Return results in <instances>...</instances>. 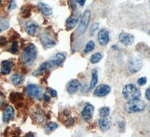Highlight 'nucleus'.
Returning <instances> with one entry per match:
<instances>
[{
    "instance_id": "29",
    "label": "nucleus",
    "mask_w": 150,
    "mask_h": 137,
    "mask_svg": "<svg viewBox=\"0 0 150 137\" xmlns=\"http://www.w3.org/2000/svg\"><path fill=\"white\" fill-rule=\"evenodd\" d=\"M18 51V43H17V41H14L12 42L11 47L9 49V52L13 54H16Z\"/></svg>"
},
{
    "instance_id": "15",
    "label": "nucleus",
    "mask_w": 150,
    "mask_h": 137,
    "mask_svg": "<svg viewBox=\"0 0 150 137\" xmlns=\"http://www.w3.org/2000/svg\"><path fill=\"white\" fill-rule=\"evenodd\" d=\"M9 99H10L12 103H15L18 107H21L23 106V103L21 102V100H23V97L22 94L11 93L10 96H9Z\"/></svg>"
},
{
    "instance_id": "23",
    "label": "nucleus",
    "mask_w": 150,
    "mask_h": 137,
    "mask_svg": "<svg viewBox=\"0 0 150 137\" xmlns=\"http://www.w3.org/2000/svg\"><path fill=\"white\" fill-rule=\"evenodd\" d=\"M23 80V76L21 74H14L12 75L11 77V80L12 83L15 85H20L21 84H22Z\"/></svg>"
},
{
    "instance_id": "18",
    "label": "nucleus",
    "mask_w": 150,
    "mask_h": 137,
    "mask_svg": "<svg viewBox=\"0 0 150 137\" xmlns=\"http://www.w3.org/2000/svg\"><path fill=\"white\" fill-rule=\"evenodd\" d=\"M38 26V25L36 23L33 22V21H30V22L27 23L26 25V32L32 36L35 35L36 33V30H37Z\"/></svg>"
},
{
    "instance_id": "2",
    "label": "nucleus",
    "mask_w": 150,
    "mask_h": 137,
    "mask_svg": "<svg viewBox=\"0 0 150 137\" xmlns=\"http://www.w3.org/2000/svg\"><path fill=\"white\" fill-rule=\"evenodd\" d=\"M146 103L144 101L137 98L134 100H128V103L125 104V109L128 113H136L140 112L145 109Z\"/></svg>"
},
{
    "instance_id": "12",
    "label": "nucleus",
    "mask_w": 150,
    "mask_h": 137,
    "mask_svg": "<svg viewBox=\"0 0 150 137\" xmlns=\"http://www.w3.org/2000/svg\"><path fill=\"white\" fill-rule=\"evenodd\" d=\"M14 116V109L11 106H7L5 107L2 115V121L3 122L7 123L9 121L11 120Z\"/></svg>"
},
{
    "instance_id": "38",
    "label": "nucleus",
    "mask_w": 150,
    "mask_h": 137,
    "mask_svg": "<svg viewBox=\"0 0 150 137\" xmlns=\"http://www.w3.org/2000/svg\"><path fill=\"white\" fill-rule=\"evenodd\" d=\"M86 0H76V2L80 4V5H81V6H83L84 4L86 3Z\"/></svg>"
},
{
    "instance_id": "43",
    "label": "nucleus",
    "mask_w": 150,
    "mask_h": 137,
    "mask_svg": "<svg viewBox=\"0 0 150 137\" xmlns=\"http://www.w3.org/2000/svg\"><path fill=\"white\" fill-rule=\"evenodd\" d=\"M149 35H150V31H149Z\"/></svg>"
},
{
    "instance_id": "14",
    "label": "nucleus",
    "mask_w": 150,
    "mask_h": 137,
    "mask_svg": "<svg viewBox=\"0 0 150 137\" xmlns=\"http://www.w3.org/2000/svg\"><path fill=\"white\" fill-rule=\"evenodd\" d=\"M98 124L101 130H104V131L110 129L111 126H112V122L108 117H101V119H99Z\"/></svg>"
},
{
    "instance_id": "40",
    "label": "nucleus",
    "mask_w": 150,
    "mask_h": 137,
    "mask_svg": "<svg viewBox=\"0 0 150 137\" xmlns=\"http://www.w3.org/2000/svg\"><path fill=\"white\" fill-rule=\"evenodd\" d=\"M119 126H120V128H121L122 127H125V123H124V121H122V122H120V123H119Z\"/></svg>"
},
{
    "instance_id": "45",
    "label": "nucleus",
    "mask_w": 150,
    "mask_h": 137,
    "mask_svg": "<svg viewBox=\"0 0 150 137\" xmlns=\"http://www.w3.org/2000/svg\"><path fill=\"white\" fill-rule=\"evenodd\" d=\"M1 1H2V0H0V4H1Z\"/></svg>"
},
{
    "instance_id": "7",
    "label": "nucleus",
    "mask_w": 150,
    "mask_h": 137,
    "mask_svg": "<svg viewBox=\"0 0 150 137\" xmlns=\"http://www.w3.org/2000/svg\"><path fill=\"white\" fill-rule=\"evenodd\" d=\"M94 111H95L94 106H92L90 103L86 104L81 112V117H82L83 120L85 121H89L93 116Z\"/></svg>"
},
{
    "instance_id": "32",
    "label": "nucleus",
    "mask_w": 150,
    "mask_h": 137,
    "mask_svg": "<svg viewBox=\"0 0 150 137\" xmlns=\"http://www.w3.org/2000/svg\"><path fill=\"white\" fill-rule=\"evenodd\" d=\"M146 82H147L146 77L143 76V77H140V79H138V80H137V84H138L139 85H140V86H143V85H146Z\"/></svg>"
},
{
    "instance_id": "13",
    "label": "nucleus",
    "mask_w": 150,
    "mask_h": 137,
    "mask_svg": "<svg viewBox=\"0 0 150 137\" xmlns=\"http://www.w3.org/2000/svg\"><path fill=\"white\" fill-rule=\"evenodd\" d=\"M80 86V82L77 80H71L67 85V91L71 95H74L78 91Z\"/></svg>"
},
{
    "instance_id": "16",
    "label": "nucleus",
    "mask_w": 150,
    "mask_h": 137,
    "mask_svg": "<svg viewBox=\"0 0 150 137\" xmlns=\"http://www.w3.org/2000/svg\"><path fill=\"white\" fill-rule=\"evenodd\" d=\"M41 41L43 45L47 48L53 47L56 45V42L53 40H52L49 36L47 35L46 34H43L41 36Z\"/></svg>"
},
{
    "instance_id": "44",
    "label": "nucleus",
    "mask_w": 150,
    "mask_h": 137,
    "mask_svg": "<svg viewBox=\"0 0 150 137\" xmlns=\"http://www.w3.org/2000/svg\"><path fill=\"white\" fill-rule=\"evenodd\" d=\"M149 8H150V1H149Z\"/></svg>"
},
{
    "instance_id": "36",
    "label": "nucleus",
    "mask_w": 150,
    "mask_h": 137,
    "mask_svg": "<svg viewBox=\"0 0 150 137\" xmlns=\"http://www.w3.org/2000/svg\"><path fill=\"white\" fill-rule=\"evenodd\" d=\"M6 44H7V40H6V38H5V37H1L0 38V45L5 46Z\"/></svg>"
},
{
    "instance_id": "28",
    "label": "nucleus",
    "mask_w": 150,
    "mask_h": 137,
    "mask_svg": "<svg viewBox=\"0 0 150 137\" xmlns=\"http://www.w3.org/2000/svg\"><path fill=\"white\" fill-rule=\"evenodd\" d=\"M99 114L101 117H108L110 115V109L107 107H101L99 109Z\"/></svg>"
},
{
    "instance_id": "21",
    "label": "nucleus",
    "mask_w": 150,
    "mask_h": 137,
    "mask_svg": "<svg viewBox=\"0 0 150 137\" xmlns=\"http://www.w3.org/2000/svg\"><path fill=\"white\" fill-rule=\"evenodd\" d=\"M63 117L65 118V121H63V123L67 127H71L74 124V120L68 111H63Z\"/></svg>"
},
{
    "instance_id": "39",
    "label": "nucleus",
    "mask_w": 150,
    "mask_h": 137,
    "mask_svg": "<svg viewBox=\"0 0 150 137\" xmlns=\"http://www.w3.org/2000/svg\"><path fill=\"white\" fill-rule=\"evenodd\" d=\"M43 97H44L45 101L47 102H49L50 100V97L47 95V94H45V95H43Z\"/></svg>"
},
{
    "instance_id": "1",
    "label": "nucleus",
    "mask_w": 150,
    "mask_h": 137,
    "mask_svg": "<svg viewBox=\"0 0 150 137\" xmlns=\"http://www.w3.org/2000/svg\"><path fill=\"white\" fill-rule=\"evenodd\" d=\"M37 57V49L33 44L27 45L24 48L21 54V59L23 64H30L33 63Z\"/></svg>"
},
{
    "instance_id": "41",
    "label": "nucleus",
    "mask_w": 150,
    "mask_h": 137,
    "mask_svg": "<svg viewBox=\"0 0 150 137\" xmlns=\"http://www.w3.org/2000/svg\"><path fill=\"white\" fill-rule=\"evenodd\" d=\"M26 136H32V137H33V136H35V134L31 133H29L26 134Z\"/></svg>"
},
{
    "instance_id": "24",
    "label": "nucleus",
    "mask_w": 150,
    "mask_h": 137,
    "mask_svg": "<svg viewBox=\"0 0 150 137\" xmlns=\"http://www.w3.org/2000/svg\"><path fill=\"white\" fill-rule=\"evenodd\" d=\"M98 81V75L97 70L94 69L92 72V80L90 82V89H92L96 86Z\"/></svg>"
},
{
    "instance_id": "31",
    "label": "nucleus",
    "mask_w": 150,
    "mask_h": 137,
    "mask_svg": "<svg viewBox=\"0 0 150 137\" xmlns=\"http://www.w3.org/2000/svg\"><path fill=\"white\" fill-rule=\"evenodd\" d=\"M99 28V23H94L93 25H92V27H91L90 29V34L91 35H93L96 31Z\"/></svg>"
},
{
    "instance_id": "27",
    "label": "nucleus",
    "mask_w": 150,
    "mask_h": 137,
    "mask_svg": "<svg viewBox=\"0 0 150 137\" xmlns=\"http://www.w3.org/2000/svg\"><path fill=\"white\" fill-rule=\"evenodd\" d=\"M95 46L96 45H95V43H94V41H89V42L87 43L86 45L84 52H85L86 53H89V52H91V51H92L94 49H95Z\"/></svg>"
},
{
    "instance_id": "6",
    "label": "nucleus",
    "mask_w": 150,
    "mask_h": 137,
    "mask_svg": "<svg viewBox=\"0 0 150 137\" xmlns=\"http://www.w3.org/2000/svg\"><path fill=\"white\" fill-rule=\"evenodd\" d=\"M142 66H143V62L138 58H131L128 61V69L131 73L138 72L142 68Z\"/></svg>"
},
{
    "instance_id": "25",
    "label": "nucleus",
    "mask_w": 150,
    "mask_h": 137,
    "mask_svg": "<svg viewBox=\"0 0 150 137\" xmlns=\"http://www.w3.org/2000/svg\"><path fill=\"white\" fill-rule=\"evenodd\" d=\"M103 59V54L101 53H94L90 58V61L92 64H97L99 61H101Z\"/></svg>"
},
{
    "instance_id": "30",
    "label": "nucleus",
    "mask_w": 150,
    "mask_h": 137,
    "mask_svg": "<svg viewBox=\"0 0 150 137\" xmlns=\"http://www.w3.org/2000/svg\"><path fill=\"white\" fill-rule=\"evenodd\" d=\"M34 118L38 121V122L43 121V120H44V115H43L41 111H39V110L36 111V112H35Z\"/></svg>"
},
{
    "instance_id": "22",
    "label": "nucleus",
    "mask_w": 150,
    "mask_h": 137,
    "mask_svg": "<svg viewBox=\"0 0 150 137\" xmlns=\"http://www.w3.org/2000/svg\"><path fill=\"white\" fill-rule=\"evenodd\" d=\"M79 22L78 17H71L67 20L66 21V27L68 29H71L75 27V25H77V23Z\"/></svg>"
},
{
    "instance_id": "3",
    "label": "nucleus",
    "mask_w": 150,
    "mask_h": 137,
    "mask_svg": "<svg viewBox=\"0 0 150 137\" xmlns=\"http://www.w3.org/2000/svg\"><path fill=\"white\" fill-rule=\"evenodd\" d=\"M122 95L127 100H134L139 98L141 95L140 91L134 84H128L125 85L122 89Z\"/></svg>"
},
{
    "instance_id": "19",
    "label": "nucleus",
    "mask_w": 150,
    "mask_h": 137,
    "mask_svg": "<svg viewBox=\"0 0 150 137\" xmlns=\"http://www.w3.org/2000/svg\"><path fill=\"white\" fill-rule=\"evenodd\" d=\"M38 8L40 9L41 13L45 16L51 15L52 13H53V10H52L51 8L50 7L49 5H47V4L43 3V2H39L38 3Z\"/></svg>"
},
{
    "instance_id": "34",
    "label": "nucleus",
    "mask_w": 150,
    "mask_h": 137,
    "mask_svg": "<svg viewBox=\"0 0 150 137\" xmlns=\"http://www.w3.org/2000/svg\"><path fill=\"white\" fill-rule=\"evenodd\" d=\"M5 104V95H4L2 92H0V109L2 108V107H3Z\"/></svg>"
},
{
    "instance_id": "35",
    "label": "nucleus",
    "mask_w": 150,
    "mask_h": 137,
    "mask_svg": "<svg viewBox=\"0 0 150 137\" xmlns=\"http://www.w3.org/2000/svg\"><path fill=\"white\" fill-rule=\"evenodd\" d=\"M17 8V3L14 0H11L9 3L8 5V10H13V9L16 8Z\"/></svg>"
},
{
    "instance_id": "9",
    "label": "nucleus",
    "mask_w": 150,
    "mask_h": 137,
    "mask_svg": "<svg viewBox=\"0 0 150 137\" xmlns=\"http://www.w3.org/2000/svg\"><path fill=\"white\" fill-rule=\"evenodd\" d=\"M111 88L106 84H101L96 88V90L94 91V95H96L97 97H105L106 95H108L110 91Z\"/></svg>"
},
{
    "instance_id": "26",
    "label": "nucleus",
    "mask_w": 150,
    "mask_h": 137,
    "mask_svg": "<svg viewBox=\"0 0 150 137\" xmlns=\"http://www.w3.org/2000/svg\"><path fill=\"white\" fill-rule=\"evenodd\" d=\"M58 127V124L56 122H50L45 127V131L47 132H51L53 130H56Z\"/></svg>"
},
{
    "instance_id": "4",
    "label": "nucleus",
    "mask_w": 150,
    "mask_h": 137,
    "mask_svg": "<svg viewBox=\"0 0 150 137\" xmlns=\"http://www.w3.org/2000/svg\"><path fill=\"white\" fill-rule=\"evenodd\" d=\"M91 18V12L89 10H86L83 13L82 16V18L80 20V25H79L78 28H77V33L80 35L83 34L84 32L86 31L88 25L89 24V21H90Z\"/></svg>"
},
{
    "instance_id": "11",
    "label": "nucleus",
    "mask_w": 150,
    "mask_h": 137,
    "mask_svg": "<svg viewBox=\"0 0 150 137\" xmlns=\"http://www.w3.org/2000/svg\"><path fill=\"white\" fill-rule=\"evenodd\" d=\"M65 56L62 53H58L55 54L53 57L50 59L49 62L50 63L51 66H59L60 64L65 61Z\"/></svg>"
},
{
    "instance_id": "17",
    "label": "nucleus",
    "mask_w": 150,
    "mask_h": 137,
    "mask_svg": "<svg viewBox=\"0 0 150 137\" xmlns=\"http://www.w3.org/2000/svg\"><path fill=\"white\" fill-rule=\"evenodd\" d=\"M13 64L9 61H3L2 62V66H1V73L3 75H7L11 73L12 70Z\"/></svg>"
},
{
    "instance_id": "42",
    "label": "nucleus",
    "mask_w": 150,
    "mask_h": 137,
    "mask_svg": "<svg viewBox=\"0 0 150 137\" xmlns=\"http://www.w3.org/2000/svg\"><path fill=\"white\" fill-rule=\"evenodd\" d=\"M2 29L1 27H0V32H2Z\"/></svg>"
},
{
    "instance_id": "10",
    "label": "nucleus",
    "mask_w": 150,
    "mask_h": 137,
    "mask_svg": "<svg viewBox=\"0 0 150 137\" xmlns=\"http://www.w3.org/2000/svg\"><path fill=\"white\" fill-rule=\"evenodd\" d=\"M119 40L120 42L124 45L129 46L132 44L134 41V37L133 35L129 34V33H124L122 32L119 35Z\"/></svg>"
},
{
    "instance_id": "5",
    "label": "nucleus",
    "mask_w": 150,
    "mask_h": 137,
    "mask_svg": "<svg viewBox=\"0 0 150 137\" xmlns=\"http://www.w3.org/2000/svg\"><path fill=\"white\" fill-rule=\"evenodd\" d=\"M26 93L31 97L39 99L42 95V88L38 85L29 84L26 88Z\"/></svg>"
},
{
    "instance_id": "8",
    "label": "nucleus",
    "mask_w": 150,
    "mask_h": 137,
    "mask_svg": "<svg viewBox=\"0 0 150 137\" xmlns=\"http://www.w3.org/2000/svg\"><path fill=\"white\" fill-rule=\"evenodd\" d=\"M98 41L99 44L103 47L108 45L110 41L109 32L105 29H101L98 35Z\"/></svg>"
},
{
    "instance_id": "46",
    "label": "nucleus",
    "mask_w": 150,
    "mask_h": 137,
    "mask_svg": "<svg viewBox=\"0 0 150 137\" xmlns=\"http://www.w3.org/2000/svg\"><path fill=\"white\" fill-rule=\"evenodd\" d=\"M149 110H150V106H149Z\"/></svg>"
},
{
    "instance_id": "33",
    "label": "nucleus",
    "mask_w": 150,
    "mask_h": 137,
    "mask_svg": "<svg viewBox=\"0 0 150 137\" xmlns=\"http://www.w3.org/2000/svg\"><path fill=\"white\" fill-rule=\"evenodd\" d=\"M47 91L50 94V95L52 96V97H57V91H56V90L53 89L52 88L47 87Z\"/></svg>"
},
{
    "instance_id": "37",
    "label": "nucleus",
    "mask_w": 150,
    "mask_h": 137,
    "mask_svg": "<svg viewBox=\"0 0 150 137\" xmlns=\"http://www.w3.org/2000/svg\"><path fill=\"white\" fill-rule=\"evenodd\" d=\"M146 97L147 100H150V88H149L146 91Z\"/></svg>"
},
{
    "instance_id": "20",
    "label": "nucleus",
    "mask_w": 150,
    "mask_h": 137,
    "mask_svg": "<svg viewBox=\"0 0 150 137\" xmlns=\"http://www.w3.org/2000/svg\"><path fill=\"white\" fill-rule=\"evenodd\" d=\"M51 67V64H50V62H47H47L46 61H45V62H43L42 64L40 65L38 69L36 70L35 72H33V75H34V76H38V75L42 73L43 72H45L46 70L49 69V68H50Z\"/></svg>"
}]
</instances>
